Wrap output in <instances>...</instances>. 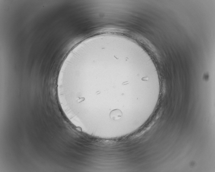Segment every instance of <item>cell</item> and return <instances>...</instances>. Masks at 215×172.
<instances>
[{"instance_id": "6da1fadb", "label": "cell", "mask_w": 215, "mask_h": 172, "mask_svg": "<svg viewBox=\"0 0 215 172\" xmlns=\"http://www.w3.org/2000/svg\"><path fill=\"white\" fill-rule=\"evenodd\" d=\"M123 116L122 111L119 109H116L111 111L110 113V118L113 120H118L121 119Z\"/></svg>"}]
</instances>
